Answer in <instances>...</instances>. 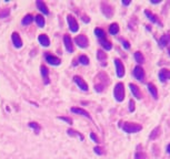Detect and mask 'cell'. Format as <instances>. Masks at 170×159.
Returning <instances> with one entry per match:
<instances>
[{"instance_id":"cell-3","label":"cell","mask_w":170,"mask_h":159,"mask_svg":"<svg viewBox=\"0 0 170 159\" xmlns=\"http://www.w3.org/2000/svg\"><path fill=\"white\" fill-rule=\"evenodd\" d=\"M75 42H76V44H77L79 48H81V49H86V48H88V44H89L88 38L83 34L78 35V37L75 39Z\"/></svg>"},{"instance_id":"cell-9","label":"cell","mask_w":170,"mask_h":159,"mask_svg":"<svg viewBox=\"0 0 170 159\" xmlns=\"http://www.w3.org/2000/svg\"><path fill=\"white\" fill-rule=\"evenodd\" d=\"M63 44H65V48H66L68 53H72L73 52V44H72V40L69 34L63 35Z\"/></svg>"},{"instance_id":"cell-33","label":"cell","mask_w":170,"mask_h":159,"mask_svg":"<svg viewBox=\"0 0 170 159\" xmlns=\"http://www.w3.org/2000/svg\"><path fill=\"white\" fill-rule=\"evenodd\" d=\"M9 15H10V9L9 8L2 9V10L0 11V19L7 18V17H9Z\"/></svg>"},{"instance_id":"cell-17","label":"cell","mask_w":170,"mask_h":159,"mask_svg":"<svg viewBox=\"0 0 170 159\" xmlns=\"http://www.w3.org/2000/svg\"><path fill=\"white\" fill-rule=\"evenodd\" d=\"M147 87H148V91L150 92L151 96L154 97V100H158V89H157V87L152 83H148Z\"/></svg>"},{"instance_id":"cell-14","label":"cell","mask_w":170,"mask_h":159,"mask_svg":"<svg viewBox=\"0 0 170 159\" xmlns=\"http://www.w3.org/2000/svg\"><path fill=\"white\" fill-rule=\"evenodd\" d=\"M159 80L162 83H166L168 80H170V71L167 69H162L159 72Z\"/></svg>"},{"instance_id":"cell-30","label":"cell","mask_w":170,"mask_h":159,"mask_svg":"<svg viewBox=\"0 0 170 159\" xmlns=\"http://www.w3.org/2000/svg\"><path fill=\"white\" fill-rule=\"evenodd\" d=\"M33 21V17L31 15H27V16H24V18L22 19V24L24 26H28V24H30Z\"/></svg>"},{"instance_id":"cell-15","label":"cell","mask_w":170,"mask_h":159,"mask_svg":"<svg viewBox=\"0 0 170 159\" xmlns=\"http://www.w3.org/2000/svg\"><path fill=\"white\" fill-rule=\"evenodd\" d=\"M45 59H46V61H47L50 65H59L60 63H61V61H60V59H58L57 56H53V55H50V54H46V56H45Z\"/></svg>"},{"instance_id":"cell-11","label":"cell","mask_w":170,"mask_h":159,"mask_svg":"<svg viewBox=\"0 0 170 159\" xmlns=\"http://www.w3.org/2000/svg\"><path fill=\"white\" fill-rule=\"evenodd\" d=\"M159 47L160 48H168L170 47V33L162 35L161 38L159 39Z\"/></svg>"},{"instance_id":"cell-19","label":"cell","mask_w":170,"mask_h":159,"mask_svg":"<svg viewBox=\"0 0 170 159\" xmlns=\"http://www.w3.org/2000/svg\"><path fill=\"white\" fill-rule=\"evenodd\" d=\"M38 41L42 47H49L50 45V40L46 34H39L38 37Z\"/></svg>"},{"instance_id":"cell-41","label":"cell","mask_w":170,"mask_h":159,"mask_svg":"<svg viewBox=\"0 0 170 159\" xmlns=\"http://www.w3.org/2000/svg\"><path fill=\"white\" fill-rule=\"evenodd\" d=\"M121 4H122L123 6H129V4H130V1H121Z\"/></svg>"},{"instance_id":"cell-25","label":"cell","mask_w":170,"mask_h":159,"mask_svg":"<svg viewBox=\"0 0 170 159\" xmlns=\"http://www.w3.org/2000/svg\"><path fill=\"white\" fill-rule=\"evenodd\" d=\"M146 158H147L146 154L141 150V146L139 145L138 149H137V151H136V154H134V159H146Z\"/></svg>"},{"instance_id":"cell-21","label":"cell","mask_w":170,"mask_h":159,"mask_svg":"<svg viewBox=\"0 0 170 159\" xmlns=\"http://www.w3.org/2000/svg\"><path fill=\"white\" fill-rule=\"evenodd\" d=\"M97 58H98V60L100 61V63H102L103 66H106V61H107V54L103 52V51L101 50H98L97 51Z\"/></svg>"},{"instance_id":"cell-28","label":"cell","mask_w":170,"mask_h":159,"mask_svg":"<svg viewBox=\"0 0 170 159\" xmlns=\"http://www.w3.org/2000/svg\"><path fill=\"white\" fill-rule=\"evenodd\" d=\"M95 34H96V37H97L99 40L106 39V33H105V31H103L102 29H96Z\"/></svg>"},{"instance_id":"cell-7","label":"cell","mask_w":170,"mask_h":159,"mask_svg":"<svg viewBox=\"0 0 170 159\" xmlns=\"http://www.w3.org/2000/svg\"><path fill=\"white\" fill-rule=\"evenodd\" d=\"M73 82L78 85V87H79L81 91H83V92H88V89H88V84L83 81L82 78H80L79 75H75V76H73Z\"/></svg>"},{"instance_id":"cell-39","label":"cell","mask_w":170,"mask_h":159,"mask_svg":"<svg viewBox=\"0 0 170 159\" xmlns=\"http://www.w3.org/2000/svg\"><path fill=\"white\" fill-rule=\"evenodd\" d=\"M90 138H91V139H92V140H94L95 143H99L98 137L96 136V134H95V133H90Z\"/></svg>"},{"instance_id":"cell-40","label":"cell","mask_w":170,"mask_h":159,"mask_svg":"<svg viewBox=\"0 0 170 159\" xmlns=\"http://www.w3.org/2000/svg\"><path fill=\"white\" fill-rule=\"evenodd\" d=\"M81 19H82V21H85L86 23H89V22H90V19H89L87 16H82V18H81Z\"/></svg>"},{"instance_id":"cell-22","label":"cell","mask_w":170,"mask_h":159,"mask_svg":"<svg viewBox=\"0 0 170 159\" xmlns=\"http://www.w3.org/2000/svg\"><path fill=\"white\" fill-rule=\"evenodd\" d=\"M134 60H136V62L138 63V64H143V63H145V56H143V54L140 52V51L134 52Z\"/></svg>"},{"instance_id":"cell-8","label":"cell","mask_w":170,"mask_h":159,"mask_svg":"<svg viewBox=\"0 0 170 159\" xmlns=\"http://www.w3.org/2000/svg\"><path fill=\"white\" fill-rule=\"evenodd\" d=\"M145 16H146V18H148V20L151 21L152 23L157 24V26H159V27H162L161 21L159 20L158 17L156 16V15H154L151 11H149V10H145Z\"/></svg>"},{"instance_id":"cell-26","label":"cell","mask_w":170,"mask_h":159,"mask_svg":"<svg viewBox=\"0 0 170 159\" xmlns=\"http://www.w3.org/2000/svg\"><path fill=\"white\" fill-rule=\"evenodd\" d=\"M35 20H36V23L37 26L39 28H44L45 27V18L44 16H41V15H38V16H36V18H35Z\"/></svg>"},{"instance_id":"cell-37","label":"cell","mask_w":170,"mask_h":159,"mask_svg":"<svg viewBox=\"0 0 170 159\" xmlns=\"http://www.w3.org/2000/svg\"><path fill=\"white\" fill-rule=\"evenodd\" d=\"M122 45L126 50H129V49H130V43L128 42V41H126V40H122Z\"/></svg>"},{"instance_id":"cell-32","label":"cell","mask_w":170,"mask_h":159,"mask_svg":"<svg viewBox=\"0 0 170 159\" xmlns=\"http://www.w3.org/2000/svg\"><path fill=\"white\" fill-rule=\"evenodd\" d=\"M28 126L30 128H32V129H35L36 134H38V133L40 132V126H39V124H37L36 122H30V123L28 124Z\"/></svg>"},{"instance_id":"cell-18","label":"cell","mask_w":170,"mask_h":159,"mask_svg":"<svg viewBox=\"0 0 170 159\" xmlns=\"http://www.w3.org/2000/svg\"><path fill=\"white\" fill-rule=\"evenodd\" d=\"M36 4H37V7H38V9H39L40 11L42 12L44 15H49V10H48L47 6H46V4H45L44 1H41V0H37Z\"/></svg>"},{"instance_id":"cell-44","label":"cell","mask_w":170,"mask_h":159,"mask_svg":"<svg viewBox=\"0 0 170 159\" xmlns=\"http://www.w3.org/2000/svg\"><path fill=\"white\" fill-rule=\"evenodd\" d=\"M146 28H147V30H148V31H151V28H150V26H146Z\"/></svg>"},{"instance_id":"cell-43","label":"cell","mask_w":170,"mask_h":159,"mask_svg":"<svg viewBox=\"0 0 170 159\" xmlns=\"http://www.w3.org/2000/svg\"><path fill=\"white\" fill-rule=\"evenodd\" d=\"M167 152H168V154L170 155V144L168 145V146H167Z\"/></svg>"},{"instance_id":"cell-42","label":"cell","mask_w":170,"mask_h":159,"mask_svg":"<svg viewBox=\"0 0 170 159\" xmlns=\"http://www.w3.org/2000/svg\"><path fill=\"white\" fill-rule=\"evenodd\" d=\"M150 2H151V4H160L161 1H154V0H151Z\"/></svg>"},{"instance_id":"cell-31","label":"cell","mask_w":170,"mask_h":159,"mask_svg":"<svg viewBox=\"0 0 170 159\" xmlns=\"http://www.w3.org/2000/svg\"><path fill=\"white\" fill-rule=\"evenodd\" d=\"M67 133H68V135H69V136H72V137H76V136H78V137H79L81 140L85 139V138H83V136L81 135V134H79V133L76 132V130H73V129H68Z\"/></svg>"},{"instance_id":"cell-29","label":"cell","mask_w":170,"mask_h":159,"mask_svg":"<svg viewBox=\"0 0 170 159\" xmlns=\"http://www.w3.org/2000/svg\"><path fill=\"white\" fill-rule=\"evenodd\" d=\"M78 61H79L80 64H82V65H88L89 64V59H88L87 55H80L79 58H78Z\"/></svg>"},{"instance_id":"cell-10","label":"cell","mask_w":170,"mask_h":159,"mask_svg":"<svg viewBox=\"0 0 170 159\" xmlns=\"http://www.w3.org/2000/svg\"><path fill=\"white\" fill-rule=\"evenodd\" d=\"M115 65H116V71H117V76L118 78H123L125 76V66H123L121 60L116 59Z\"/></svg>"},{"instance_id":"cell-23","label":"cell","mask_w":170,"mask_h":159,"mask_svg":"<svg viewBox=\"0 0 170 159\" xmlns=\"http://www.w3.org/2000/svg\"><path fill=\"white\" fill-rule=\"evenodd\" d=\"M160 135H161V128L158 126V127H156L154 129H152V132L150 133V139L151 140L157 139Z\"/></svg>"},{"instance_id":"cell-6","label":"cell","mask_w":170,"mask_h":159,"mask_svg":"<svg viewBox=\"0 0 170 159\" xmlns=\"http://www.w3.org/2000/svg\"><path fill=\"white\" fill-rule=\"evenodd\" d=\"M67 21H68V26H69V29L71 32H77L79 30V26H78V22L77 20L71 16V15H68L67 16Z\"/></svg>"},{"instance_id":"cell-38","label":"cell","mask_w":170,"mask_h":159,"mask_svg":"<svg viewBox=\"0 0 170 159\" xmlns=\"http://www.w3.org/2000/svg\"><path fill=\"white\" fill-rule=\"evenodd\" d=\"M95 89H96V91H97L98 93H100V92H102V91H103V85H100V84H96Z\"/></svg>"},{"instance_id":"cell-36","label":"cell","mask_w":170,"mask_h":159,"mask_svg":"<svg viewBox=\"0 0 170 159\" xmlns=\"http://www.w3.org/2000/svg\"><path fill=\"white\" fill-rule=\"evenodd\" d=\"M134 109H136V105H134V100H130L129 101V112H134Z\"/></svg>"},{"instance_id":"cell-5","label":"cell","mask_w":170,"mask_h":159,"mask_svg":"<svg viewBox=\"0 0 170 159\" xmlns=\"http://www.w3.org/2000/svg\"><path fill=\"white\" fill-rule=\"evenodd\" d=\"M101 12L103 13V16L106 17V18H111V17L114 16V9H112V7H111L110 4H106V2H102L101 4Z\"/></svg>"},{"instance_id":"cell-16","label":"cell","mask_w":170,"mask_h":159,"mask_svg":"<svg viewBox=\"0 0 170 159\" xmlns=\"http://www.w3.org/2000/svg\"><path fill=\"white\" fill-rule=\"evenodd\" d=\"M70 112L75 113V114H78V115H81V116H85V117H87V118H89V119H91L90 114H89L87 111H85V109H82V108H79V107H72V108L70 109Z\"/></svg>"},{"instance_id":"cell-1","label":"cell","mask_w":170,"mask_h":159,"mask_svg":"<svg viewBox=\"0 0 170 159\" xmlns=\"http://www.w3.org/2000/svg\"><path fill=\"white\" fill-rule=\"evenodd\" d=\"M141 129H143V126L140 124H136V123H125L122 126V130L127 134L139 133Z\"/></svg>"},{"instance_id":"cell-20","label":"cell","mask_w":170,"mask_h":159,"mask_svg":"<svg viewBox=\"0 0 170 159\" xmlns=\"http://www.w3.org/2000/svg\"><path fill=\"white\" fill-rule=\"evenodd\" d=\"M40 70H41L40 71V73H41V75H42V78H44V80H45V84H49L50 81H49V78H48V74H49L48 69L45 65H41L40 66Z\"/></svg>"},{"instance_id":"cell-34","label":"cell","mask_w":170,"mask_h":159,"mask_svg":"<svg viewBox=\"0 0 170 159\" xmlns=\"http://www.w3.org/2000/svg\"><path fill=\"white\" fill-rule=\"evenodd\" d=\"M94 151H95L96 154H97V155H99V156H101V155H103V154H105L103 149L101 147H99V146H96V147L94 148Z\"/></svg>"},{"instance_id":"cell-27","label":"cell","mask_w":170,"mask_h":159,"mask_svg":"<svg viewBox=\"0 0 170 159\" xmlns=\"http://www.w3.org/2000/svg\"><path fill=\"white\" fill-rule=\"evenodd\" d=\"M109 32H110V34L112 35H116L117 33L119 32V26L117 23H112L109 26Z\"/></svg>"},{"instance_id":"cell-12","label":"cell","mask_w":170,"mask_h":159,"mask_svg":"<svg viewBox=\"0 0 170 159\" xmlns=\"http://www.w3.org/2000/svg\"><path fill=\"white\" fill-rule=\"evenodd\" d=\"M11 40H12V44L15 45V48L19 49V48L22 47V40H21L20 35L17 32H13L11 34Z\"/></svg>"},{"instance_id":"cell-24","label":"cell","mask_w":170,"mask_h":159,"mask_svg":"<svg viewBox=\"0 0 170 159\" xmlns=\"http://www.w3.org/2000/svg\"><path fill=\"white\" fill-rule=\"evenodd\" d=\"M99 42H100V44H101V47L105 49V50H111L112 49V44H111L110 41H108L107 39H101V40H99Z\"/></svg>"},{"instance_id":"cell-4","label":"cell","mask_w":170,"mask_h":159,"mask_svg":"<svg viewBox=\"0 0 170 159\" xmlns=\"http://www.w3.org/2000/svg\"><path fill=\"white\" fill-rule=\"evenodd\" d=\"M132 74H134V76L138 81L140 82H143L145 81V76H146V73H145V71H143V69L141 67V66L137 65L136 67L134 69V71H132Z\"/></svg>"},{"instance_id":"cell-2","label":"cell","mask_w":170,"mask_h":159,"mask_svg":"<svg viewBox=\"0 0 170 159\" xmlns=\"http://www.w3.org/2000/svg\"><path fill=\"white\" fill-rule=\"evenodd\" d=\"M114 96L117 102H122L125 100V86L122 83H117L114 89Z\"/></svg>"},{"instance_id":"cell-13","label":"cell","mask_w":170,"mask_h":159,"mask_svg":"<svg viewBox=\"0 0 170 159\" xmlns=\"http://www.w3.org/2000/svg\"><path fill=\"white\" fill-rule=\"evenodd\" d=\"M129 87H130V91H131V93H132V95H134L137 100H141V98H143V94H141L140 89H139L138 86L130 83V84H129Z\"/></svg>"},{"instance_id":"cell-35","label":"cell","mask_w":170,"mask_h":159,"mask_svg":"<svg viewBox=\"0 0 170 159\" xmlns=\"http://www.w3.org/2000/svg\"><path fill=\"white\" fill-rule=\"evenodd\" d=\"M59 119H61V120H63V122H66V123H68L69 125H72V119L70 118V117H65V116H60V117H58Z\"/></svg>"}]
</instances>
